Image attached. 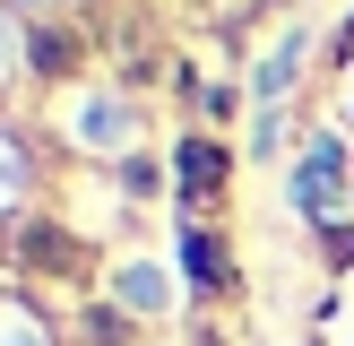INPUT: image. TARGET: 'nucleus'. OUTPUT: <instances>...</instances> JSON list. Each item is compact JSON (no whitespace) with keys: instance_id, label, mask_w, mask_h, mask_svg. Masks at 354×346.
I'll return each mask as SVG.
<instances>
[{"instance_id":"obj_1","label":"nucleus","mask_w":354,"mask_h":346,"mask_svg":"<svg viewBox=\"0 0 354 346\" xmlns=\"http://www.w3.org/2000/svg\"><path fill=\"white\" fill-rule=\"evenodd\" d=\"M328 182H337V147H311V165H303V208H328Z\"/></svg>"},{"instance_id":"obj_2","label":"nucleus","mask_w":354,"mask_h":346,"mask_svg":"<svg viewBox=\"0 0 354 346\" xmlns=\"http://www.w3.org/2000/svg\"><path fill=\"white\" fill-rule=\"evenodd\" d=\"M182 173H190V190H207L225 173V147H199V138H190V147H182Z\"/></svg>"}]
</instances>
